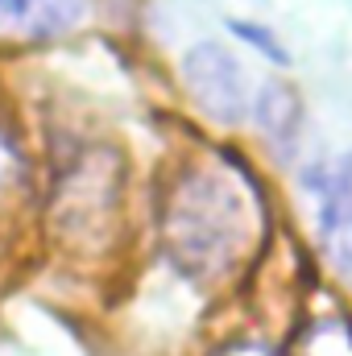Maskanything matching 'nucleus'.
I'll list each match as a JSON object with an SVG mask.
<instances>
[{
  "label": "nucleus",
  "instance_id": "f257e3e1",
  "mask_svg": "<svg viewBox=\"0 0 352 356\" xmlns=\"http://www.w3.org/2000/svg\"><path fill=\"white\" fill-rule=\"evenodd\" d=\"M265 203L253 175L228 154L191 158L162 199V245L186 277L228 282L257 257Z\"/></svg>",
  "mask_w": 352,
  "mask_h": 356
},
{
  "label": "nucleus",
  "instance_id": "f03ea898",
  "mask_svg": "<svg viewBox=\"0 0 352 356\" xmlns=\"http://www.w3.org/2000/svg\"><path fill=\"white\" fill-rule=\"evenodd\" d=\"M182 79H186L191 99H195L207 116H216V120H224V124H232V120H241V116L249 112V83H245V71H241L237 54H232L228 46H220V42H199V46L182 58Z\"/></svg>",
  "mask_w": 352,
  "mask_h": 356
},
{
  "label": "nucleus",
  "instance_id": "7ed1b4c3",
  "mask_svg": "<svg viewBox=\"0 0 352 356\" xmlns=\"http://www.w3.org/2000/svg\"><path fill=\"white\" fill-rule=\"evenodd\" d=\"M88 0H0V42H54L71 33Z\"/></svg>",
  "mask_w": 352,
  "mask_h": 356
},
{
  "label": "nucleus",
  "instance_id": "20e7f679",
  "mask_svg": "<svg viewBox=\"0 0 352 356\" xmlns=\"http://www.w3.org/2000/svg\"><path fill=\"white\" fill-rule=\"evenodd\" d=\"M319 236H323L328 261L352 286V149L340 158V166L328 178L323 211H319Z\"/></svg>",
  "mask_w": 352,
  "mask_h": 356
},
{
  "label": "nucleus",
  "instance_id": "39448f33",
  "mask_svg": "<svg viewBox=\"0 0 352 356\" xmlns=\"http://www.w3.org/2000/svg\"><path fill=\"white\" fill-rule=\"evenodd\" d=\"M253 112H257V124L269 137H278V141H290L294 129H298V99H294V91L286 88V83H269L257 95Z\"/></svg>",
  "mask_w": 352,
  "mask_h": 356
},
{
  "label": "nucleus",
  "instance_id": "423d86ee",
  "mask_svg": "<svg viewBox=\"0 0 352 356\" xmlns=\"http://www.w3.org/2000/svg\"><path fill=\"white\" fill-rule=\"evenodd\" d=\"M294 356H352V323L344 315H323L315 319L303 336Z\"/></svg>",
  "mask_w": 352,
  "mask_h": 356
},
{
  "label": "nucleus",
  "instance_id": "0eeeda50",
  "mask_svg": "<svg viewBox=\"0 0 352 356\" xmlns=\"http://www.w3.org/2000/svg\"><path fill=\"white\" fill-rule=\"evenodd\" d=\"M21 182V154L8 145V137L0 133V199Z\"/></svg>",
  "mask_w": 352,
  "mask_h": 356
},
{
  "label": "nucleus",
  "instance_id": "6e6552de",
  "mask_svg": "<svg viewBox=\"0 0 352 356\" xmlns=\"http://www.w3.org/2000/svg\"><path fill=\"white\" fill-rule=\"evenodd\" d=\"M220 356H273L265 344H257V340H237V344H228Z\"/></svg>",
  "mask_w": 352,
  "mask_h": 356
}]
</instances>
